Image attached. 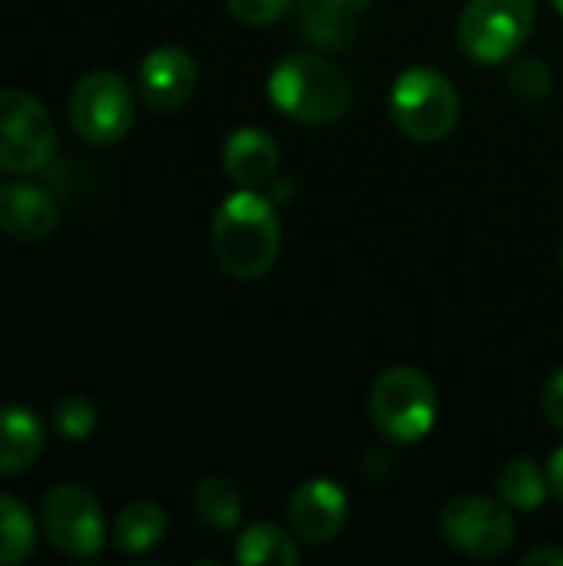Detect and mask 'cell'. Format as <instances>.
<instances>
[{
	"label": "cell",
	"mask_w": 563,
	"mask_h": 566,
	"mask_svg": "<svg viewBox=\"0 0 563 566\" xmlns=\"http://www.w3.org/2000/svg\"><path fill=\"white\" fill-rule=\"evenodd\" d=\"M212 255L232 279H262L279 259L282 226L275 206L256 189H239L212 216Z\"/></svg>",
	"instance_id": "6da1fadb"
},
{
	"label": "cell",
	"mask_w": 563,
	"mask_h": 566,
	"mask_svg": "<svg viewBox=\"0 0 563 566\" xmlns=\"http://www.w3.org/2000/svg\"><path fill=\"white\" fill-rule=\"evenodd\" d=\"M269 99L272 106L295 119V123H338L352 106V83L348 76L312 53L285 56L269 76Z\"/></svg>",
	"instance_id": "7a4b0ae2"
},
{
	"label": "cell",
	"mask_w": 563,
	"mask_h": 566,
	"mask_svg": "<svg viewBox=\"0 0 563 566\" xmlns=\"http://www.w3.org/2000/svg\"><path fill=\"white\" fill-rule=\"evenodd\" d=\"M375 428L395 444H415L431 434L438 418V395L418 368H388L368 398Z\"/></svg>",
	"instance_id": "3957f363"
},
{
	"label": "cell",
	"mask_w": 563,
	"mask_h": 566,
	"mask_svg": "<svg viewBox=\"0 0 563 566\" xmlns=\"http://www.w3.org/2000/svg\"><path fill=\"white\" fill-rule=\"evenodd\" d=\"M392 119L415 143H438L458 126V93L438 70H405L392 86Z\"/></svg>",
	"instance_id": "277c9868"
},
{
	"label": "cell",
	"mask_w": 563,
	"mask_h": 566,
	"mask_svg": "<svg viewBox=\"0 0 563 566\" xmlns=\"http://www.w3.org/2000/svg\"><path fill=\"white\" fill-rule=\"evenodd\" d=\"M534 17V0H468L458 20V43L475 63H504L531 36Z\"/></svg>",
	"instance_id": "5b68a950"
},
{
	"label": "cell",
	"mask_w": 563,
	"mask_h": 566,
	"mask_svg": "<svg viewBox=\"0 0 563 566\" xmlns=\"http://www.w3.org/2000/svg\"><path fill=\"white\" fill-rule=\"evenodd\" d=\"M56 153V126L46 106L27 90H0V169L33 176Z\"/></svg>",
	"instance_id": "8992f818"
},
{
	"label": "cell",
	"mask_w": 563,
	"mask_h": 566,
	"mask_svg": "<svg viewBox=\"0 0 563 566\" xmlns=\"http://www.w3.org/2000/svg\"><path fill=\"white\" fill-rule=\"evenodd\" d=\"M66 113H70V126L83 143L113 146L129 133L136 106L123 76L110 70H93L73 86Z\"/></svg>",
	"instance_id": "52a82bcc"
},
{
	"label": "cell",
	"mask_w": 563,
	"mask_h": 566,
	"mask_svg": "<svg viewBox=\"0 0 563 566\" xmlns=\"http://www.w3.org/2000/svg\"><path fill=\"white\" fill-rule=\"evenodd\" d=\"M40 524L53 551L86 560L96 557L106 541L103 507L83 484H56L43 494Z\"/></svg>",
	"instance_id": "ba28073f"
},
{
	"label": "cell",
	"mask_w": 563,
	"mask_h": 566,
	"mask_svg": "<svg viewBox=\"0 0 563 566\" xmlns=\"http://www.w3.org/2000/svg\"><path fill=\"white\" fill-rule=\"evenodd\" d=\"M441 534L461 554L475 560H494L511 551L518 527L508 507H501L498 501L468 494V497H455L441 511Z\"/></svg>",
	"instance_id": "9c48e42d"
},
{
	"label": "cell",
	"mask_w": 563,
	"mask_h": 566,
	"mask_svg": "<svg viewBox=\"0 0 563 566\" xmlns=\"http://www.w3.org/2000/svg\"><path fill=\"white\" fill-rule=\"evenodd\" d=\"M196 60L183 46H156L139 63V96L156 113L183 109L196 93Z\"/></svg>",
	"instance_id": "30bf717a"
},
{
	"label": "cell",
	"mask_w": 563,
	"mask_h": 566,
	"mask_svg": "<svg viewBox=\"0 0 563 566\" xmlns=\"http://www.w3.org/2000/svg\"><path fill=\"white\" fill-rule=\"evenodd\" d=\"M345 517H348V497L335 481H325V478L305 481L289 497L292 534L312 547L335 541L345 527Z\"/></svg>",
	"instance_id": "8fae6325"
},
{
	"label": "cell",
	"mask_w": 563,
	"mask_h": 566,
	"mask_svg": "<svg viewBox=\"0 0 563 566\" xmlns=\"http://www.w3.org/2000/svg\"><path fill=\"white\" fill-rule=\"evenodd\" d=\"M60 222V209L33 182H7L0 186V229L17 242H40Z\"/></svg>",
	"instance_id": "7c38bea8"
},
{
	"label": "cell",
	"mask_w": 563,
	"mask_h": 566,
	"mask_svg": "<svg viewBox=\"0 0 563 566\" xmlns=\"http://www.w3.org/2000/svg\"><path fill=\"white\" fill-rule=\"evenodd\" d=\"M222 166H226V176L239 186V189H259L265 182L275 179V169H279V146L269 133L256 129V126H246V129H236L229 139H226V149H222Z\"/></svg>",
	"instance_id": "4fadbf2b"
},
{
	"label": "cell",
	"mask_w": 563,
	"mask_h": 566,
	"mask_svg": "<svg viewBox=\"0 0 563 566\" xmlns=\"http://www.w3.org/2000/svg\"><path fill=\"white\" fill-rule=\"evenodd\" d=\"M43 451V421L23 405L0 408V478L27 471Z\"/></svg>",
	"instance_id": "5bb4252c"
},
{
	"label": "cell",
	"mask_w": 563,
	"mask_h": 566,
	"mask_svg": "<svg viewBox=\"0 0 563 566\" xmlns=\"http://www.w3.org/2000/svg\"><path fill=\"white\" fill-rule=\"evenodd\" d=\"M372 0H302V33L312 46L338 50L352 40L355 20Z\"/></svg>",
	"instance_id": "9a60e30c"
},
{
	"label": "cell",
	"mask_w": 563,
	"mask_h": 566,
	"mask_svg": "<svg viewBox=\"0 0 563 566\" xmlns=\"http://www.w3.org/2000/svg\"><path fill=\"white\" fill-rule=\"evenodd\" d=\"M166 537V511L149 501L123 507L113 521V547L119 554H146Z\"/></svg>",
	"instance_id": "2e32d148"
},
{
	"label": "cell",
	"mask_w": 563,
	"mask_h": 566,
	"mask_svg": "<svg viewBox=\"0 0 563 566\" xmlns=\"http://www.w3.org/2000/svg\"><path fill=\"white\" fill-rule=\"evenodd\" d=\"M236 560L242 566H295L302 560L292 534L275 524H252L236 544Z\"/></svg>",
	"instance_id": "e0dca14e"
},
{
	"label": "cell",
	"mask_w": 563,
	"mask_h": 566,
	"mask_svg": "<svg viewBox=\"0 0 563 566\" xmlns=\"http://www.w3.org/2000/svg\"><path fill=\"white\" fill-rule=\"evenodd\" d=\"M192 507L212 531H232L242 521V494L226 478H202L192 491Z\"/></svg>",
	"instance_id": "ac0fdd59"
},
{
	"label": "cell",
	"mask_w": 563,
	"mask_h": 566,
	"mask_svg": "<svg viewBox=\"0 0 563 566\" xmlns=\"http://www.w3.org/2000/svg\"><path fill=\"white\" fill-rule=\"evenodd\" d=\"M548 491H551L548 471H541L531 458H518V461H511L498 474V494L514 511H534V507H541L548 501Z\"/></svg>",
	"instance_id": "d6986e66"
},
{
	"label": "cell",
	"mask_w": 563,
	"mask_h": 566,
	"mask_svg": "<svg viewBox=\"0 0 563 566\" xmlns=\"http://www.w3.org/2000/svg\"><path fill=\"white\" fill-rule=\"evenodd\" d=\"M33 547H37V524L30 511L17 497L0 494V566L30 560Z\"/></svg>",
	"instance_id": "ffe728a7"
},
{
	"label": "cell",
	"mask_w": 563,
	"mask_h": 566,
	"mask_svg": "<svg viewBox=\"0 0 563 566\" xmlns=\"http://www.w3.org/2000/svg\"><path fill=\"white\" fill-rule=\"evenodd\" d=\"M53 431L66 441H86L96 431V405L83 395H66L53 405Z\"/></svg>",
	"instance_id": "44dd1931"
},
{
	"label": "cell",
	"mask_w": 563,
	"mask_h": 566,
	"mask_svg": "<svg viewBox=\"0 0 563 566\" xmlns=\"http://www.w3.org/2000/svg\"><path fill=\"white\" fill-rule=\"evenodd\" d=\"M511 86L524 99H544L554 90V70L541 56H524L511 66Z\"/></svg>",
	"instance_id": "7402d4cb"
},
{
	"label": "cell",
	"mask_w": 563,
	"mask_h": 566,
	"mask_svg": "<svg viewBox=\"0 0 563 566\" xmlns=\"http://www.w3.org/2000/svg\"><path fill=\"white\" fill-rule=\"evenodd\" d=\"M229 13L249 27H265L282 20L292 10V0H226Z\"/></svg>",
	"instance_id": "603a6c76"
},
{
	"label": "cell",
	"mask_w": 563,
	"mask_h": 566,
	"mask_svg": "<svg viewBox=\"0 0 563 566\" xmlns=\"http://www.w3.org/2000/svg\"><path fill=\"white\" fill-rule=\"evenodd\" d=\"M541 405H544L548 421H551L557 431H563V368H557V371L548 378L544 395H541Z\"/></svg>",
	"instance_id": "cb8c5ba5"
},
{
	"label": "cell",
	"mask_w": 563,
	"mask_h": 566,
	"mask_svg": "<svg viewBox=\"0 0 563 566\" xmlns=\"http://www.w3.org/2000/svg\"><path fill=\"white\" fill-rule=\"evenodd\" d=\"M548 481H551V491L557 494V501L563 504V448L554 451V458L548 464Z\"/></svg>",
	"instance_id": "d4e9b609"
},
{
	"label": "cell",
	"mask_w": 563,
	"mask_h": 566,
	"mask_svg": "<svg viewBox=\"0 0 563 566\" xmlns=\"http://www.w3.org/2000/svg\"><path fill=\"white\" fill-rule=\"evenodd\" d=\"M524 564L528 566H544V564L563 566V551H557V547H541V551H531V554L524 557Z\"/></svg>",
	"instance_id": "484cf974"
},
{
	"label": "cell",
	"mask_w": 563,
	"mask_h": 566,
	"mask_svg": "<svg viewBox=\"0 0 563 566\" xmlns=\"http://www.w3.org/2000/svg\"><path fill=\"white\" fill-rule=\"evenodd\" d=\"M554 7H557V13L563 17V0H554Z\"/></svg>",
	"instance_id": "4316f807"
}]
</instances>
